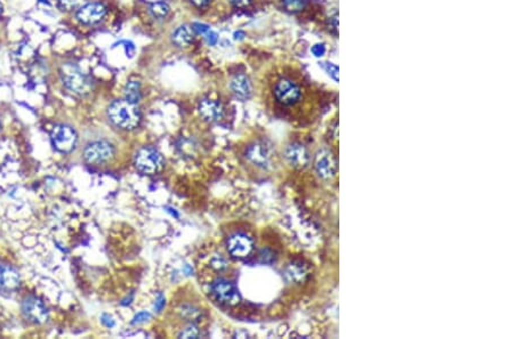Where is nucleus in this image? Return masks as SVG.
<instances>
[{
    "mask_svg": "<svg viewBox=\"0 0 514 339\" xmlns=\"http://www.w3.org/2000/svg\"><path fill=\"white\" fill-rule=\"evenodd\" d=\"M272 94L275 102L282 107L298 105L299 103H302L304 97L303 87L295 79L287 77V75H282L275 80Z\"/></svg>",
    "mask_w": 514,
    "mask_h": 339,
    "instance_id": "nucleus-1",
    "label": "nucleus"
},
{
    "mask_svg": "<svg viewBox=\"0 0 514 339\" xmlns=\"http://www.w3.org/2000/svg\"><path fill=\"white\" fill-rule=\"evenodd\" d=\"M108 118L117 127L132 131L140 125L141 113L136 104L125 100H115L108 107Z\"/></svg>",
    "mask_w": 514,
    "mask_h": 339,
    "instance_id": "nucleus-2",
    "label": "nucleus"
},
{
    "mask_svg": "<svg viewBox=\"0 0 514 339\" xmlns=\"http://www.w3.org/2000/svg\"><path fill=\"white\" fill-rule=\"evenodd\" d=\"M60 77L63 85L72 93L85 96L91 91V81L89 78L72 63H65L60 69Z\"/></svg>",
    "mask_w": 514,
    "mask_h": 339,
    "instance_id": "nucleus-3",
    "label": "nucleus"
},
{
    "mask_svg": "<svg viewBox=\"0 0 514 339\" xmlns=\"http://www.w3.org/2000/svg\"><path fill=\"white\" fill-rule=\"evenodd\" d=\"M134 162H135L137 170L146 175L156 174L165 166V159L162 154L152 148H143L137 151Z\"/></svg>",
    "mask_w": 514,
    "mask_h": 339,
    "instance_id": "nucleus-4",
    "label": "nucleus"
},
{
    "mask_svg": "<svg viewBox=\"0 0 514 339\" xmlns=\"http://www.w3.org/2000/svg\"><path fill=\"white\" fill-rule=\"evenodd\" d=\"M115 156V148L107 141H96L87 145L83 151V158L91 165H101L110 161Z\"/></svg>",
    "mask_w": 514,
    "mask_h": 339,
    "instance_id": "nucleus-5",
    "label": "nucleus"
},
{
    "mask_svg": "<svg viewBox=\"0 0 514 339\" xmlns=\"http://www.w3.org/2000/svg\"><path fill=\"white\" fill-rule=\"evenodd\" d=\"M51 138L54 148L63 153L71 152L77 143L76 132L66 125H56L52 129Z\"/></svg>",
    "mask_w": 514,
    "mask_h": 339,
    "instance_id": "nucleus-6",
    "label": "nucleus"
},
{
    "mask_svg": "<svg viewBox=\"0 0 514 339\" xmlns=\"http://www.w3.org/2000/svg\"><path fill=\"white\" fill-rule=\"evenodd\" d=\"M211 290L214 298L221 304L233 306L240 301V295L235 284L225 279H216L212 283Z\"/></svg>",
    "mask_w": 514,
    "mask_h": 339,
    "instance_id": "nucleus-7",
    "label": "nucleus"
},
{
    "mask_svg": "<svg viewBox=\"0 0 514 339\" xmlns=\"http://www.w3.org/2000/svg\"><path fill=\"white\" fill-rule=\"evenodd\" d=\"M227 248L229 254L235 258H246L252 254L254 249V241L248 234L238 232L232 234L228 239Z\"/></svg>",
    "mask_w": 514,
    "mask_h": 339,
    "instance_id": "nucleus-8",
    "label": "nucleus"
},
{
    "mask_svg": "<svg viewBox=\"0 0 514 339\" xmlns=\"http://www.w3.org/2000/svg\"><path fill=\"white\" fill-rule=\"evenodd\" d=\"M315 169L319 177L324 179L332 178L337 170L335 157L328 150H320L315 158Z\"/></svg>",
    "mask_w": 514,
    "mask_h": 339,
    "instance_id": "nucleus-9",
    "label": "nucleus"
},
{
    "mask_svg": "<svg viewBox=\"0 0 514 339\" xmlns=\"http://www.w3.org/2000/svg\"><path fill=\"white\" fill-rule=\"evenodd\" d=\"M22 313L33 323H44L47 320V311L45 305L37 297H27L22 303Z\"/></svg>",
    "mask_w": 514,
    "mask_h": 339,
    "instance_id": "nucleus-10",
    "label": "nucleus"
},
{
    "mask_svg": "<svg viewBox=\"0 0 514 339\" xmlns=\"http://www.w3.org/2000/svg\"><path fill=\"white\" fill-rule=\"evenodd\" d=\"M107 8L101 3H87L79 8L77 19L83 24H95L106 16Z\"/></svg>",
    "mask_w": 514,
    "mask_h": 339,
    "instance_id": "nucleus-11",
    "label": "nucleus"
},
{
    "mask_svg": "<svg viewBox=\"0 0 514 339\" xmlns=\"http://www.w3.org/2000/svg\"><path fill=\"white\" fill-rule=\"evenodd\" d=\"M246 158L257 166L258 168L266 169L271 165V152L270 149L263 143H254L250 145L246 151Z\"/></svg>",
    "mask_w": 514,
    "mask_h": 339,
    "instance_id": "nucleus-12",
    "label": "nucleus"
},
{
    "mask_svg": "<svg viewBox=\"0 0 514 339\" xmlns=\"http://www.w3.org/2000/svg\"><path fill=\"white\" fill-rule=\"evenodd\" d=\"M285 157L287 161L296 168H304L310 161V156L306 148L299 143H294L287 146Z\"/></svg>",
    "mask_w": 514,
    "mask_h": 339,
    "instance_id": "nucleus-13",
    "label": "nucleus"
},
{
    "mask_svg": "<svg viewBox=\"0 0 514 339\" xmlns=\"http://www.w3.org/2000/svg\"><path fill=\"white\" fill-rule=\"evenodd\" d=\"M198 110L200 116L206 121L210 123H216L223 118L224 110L220 103L215 102L212 99H203L200 102Z\"/></svg>",
    "mask_w": 514,
    "mask_h": 339,
    "instance_id": "nucleus-14",
    "label": "nucleus"
},
{
    "mask_svg": "<svg viewBox=\"0 0 514 339\" xmlns=\"http://www.w3.org/2000/svg\"><path fill=\"white\" fill-rule=\"evenodd\" d=\"M231 90L237 98L241 100H247L250 98L253 93L252 82L245 74H237L231 80Z\"/></svg>",
    "mask_w": 514,
    "mask_h": 339,
    "instance_id": "nucleus-15",
    "label": "nucleus"
},
{
    "mask_svg": "<svg viewBox=\"0 0 514 339\" xmlns=\"http://www.w3.org/2000/svg\"><path fill=\"white\" fill-rule=\"evenodd\" d=\"M285 279L289 283L299 284L306 281L309 276V270L304 264L299 262H294L288 265L283 272Z\"/></svg>",
    "mask_w": 514,
    "mask_h": 339,
    "instance_id": "nucleus-16",
    "label": "nucleus"
},
{
    "mask_svg": "<svg viewBox=\"0 0 514 339\" xmlns=\"http://www.w3.org/2000/svg\"><path fill=\"white\" fill-rule=\"evenodd\" d=\"M193 30L187 25H181L171 35V40L173 43L178 46V47H187L193 41Z\"/></svg>",
    "mask_w": 514,
    "mask_h": 339,
    "instance_id": "nucleus-17",
    "label": "nucleus"
},
{
    "mask_svg": "<svg viewBox=\"0 0 514 339\" xmlns=\"http://www.w3.org/2000/svg\"><path fill=\"white\" fill-rule=\"evenodd\" d=\"M124 95L125 99L129 103L137 104L141 100L142 94H141V83L139 81L132 80L128 81L125 86L124 89Z\"/></svg>",
    "mask_w": 514,
    "mask_h": 339,
    "instance_id": "nucleus-18",
    "label": "nucleus"
},
{
    "mask_svg": "<svg viewBox=\"0 0 514 339\" xmlns=\"http://www.w3.org/2000/svg\"><path fill=\"white\" fill-rule=\"evenodd\" d=\"M179 313H181L183 319L190 321L191 323H194V321H197L201 317V312L194 306H191V305H184V306H182L179 308Z\"/></svg>",
    "mask_w": 514,
    "mask_h": 339,
    "instance_id": "nucleus-19",
    "label": "nucleus"
},
{
    "mask_svg": "<svg viewBox=\"0 0 514 339\" xmlns=\"http://www.w3.org/2000/svg\"><path fill=\"white\" fill-rule=\"evenodd\" d=\"M150 11H151L152 15L154 16V18L164 19V18H166L167 15H168L169 6H168V4L164 3V2L153 3L152 5H151V7H150Z\"/></svg>",
    "mask_w": 514,
    "mask_h": 339,
    "instance_id": "nucleus-20",
    "label": "nucleus"
},
{
    "mask_svg": "<svg viewBox=\"0 0 514 339\" xmlns=\"http://www.w3.org/2000/svg\"><path fill=\"white\" fill-rule=\"evenodd\" d=\"M210 266L217 272H222L228 267V262L221 254H213L210 258Z\"/></svg>",
    "mask_w": 514,
    "mask_h": 339,
    "instance_id": "nucleus-21",
    "label": "nucleus"
},
{
    "mask_svg": "<svg viewBox=\"0 0 514 339\" xmlns=\"http://www.w3.org/2000/svg\"><path fill=\"white\" fill-rule=\"evenodd\" d=\"M282 5L286 11L297 13L305 7V0H282Z\"/></svg>",
    "mask_w": 514,
    "mask_h": 339,
    "instance_id": "nucleus-22",
    "label": "nucleus"
},
{
    "mask_svg": "<svg viewBox=\"0 0 514 339\" xmlns=\"http://www.w3.org/2000/svg\"><path fill=\"white\" fill-rule=\"evenodd\" d=\"M199 336L200 331L194 323H190L189 325H186L185 328L178 333L179 338H198Z\"/></svg>",
    "mask_w": 514,
    "mask_h": 339,
    "instance_id": "nucleus-23",
    "label": "nucleus"
},
{
    "mask_svg": "<svg viewBox=\"0 0 514 339\" xmlns=\"http://www.w3.org/2000/svg\"><path fill=\"white\" fill-rule=\"evenodd\" d=\"M60 2V6L65 11H73V10H79L83 4H85L86 0H58Z\"/></svg>",
    "mask_w": 514,
    "mask_h": 339,
    "instance_id": "nucleus-24",
    "label": "nucleus"
},
{
    "mask_svg": "<svg viewBox=\"0 0 514 339\" xmlns=\"http://www.w3.org/2000/svg\"><path fill=\"white\" fill-rule=\"evenodd\" d=\"M324 68L330 77H332L334 80L338 81V68L335 64H332V63H325Z\"/></svg>",
    "mask_w": 514,
    "mask_h": 339,
    "instance_id": "nucleus-25",
    "label": "nucleus"
},
{
    "mask_svg": "<svg viewBox=\"0 0 514 339\" xmlns=\"http://www.w3.org/2000/svg\"><path fill=\"white\" fill-rule=\"evenodd\" d=\"M192 30H193L194 32H197L198 35H206V33L211 30V28H210V25H207V24L195 22L192 24Z\"/></svg>",
    "mask_w": 514,
    "mask_h": 339,
    "instance_id": "nucleus-26",
    "label": "nucleus"
},
{
    "mask_svg": "<svg viewBox=\"0 0 514 339\" xmlns=\"http://www.w3.org/2000/svg\"><path fill=\"white\" fill-rule=\"evenodd\" d=\"M311 52L316 57H321L325 54L326 48L323 44H318V45L313 46V47L311 48Z\"/></svg>",
    "mask_w": 514,
    "mask_h": 339,
    "instance_id": "nucleus-27",
    "label": "nucleus"
},
{
    "mask_svg": "<svg viewBox=\"0 0 514 339\" xmlns=\"http://www.w3.org/2000/svg\"><path fill=\"white\" fill-rule=\"evenodd\" d=\"M217 40H219V36H217L216 32L210 30V31L206 33V41H207V44L210 45V46L216 45Z\"/></svg>",
    "mask_w": 514,
    "mask_h": 339,
    "instance_id": "nucleus-28",
    "label": "nucleus"
},
{
    "mask_svg": "<svg viewBox=\"0 0 514 339\" xmlns=\"http://www.w3.org/2000/svg\"><path fill=\"white\" fill-rule=\"evenodd\" d=\"M148 319H150V314L149 313H145V312H142L140 314H137V315L134 317L133 324L141 323V322H144L145 320H148Z\"/></svg>",
    "mask_w": 514,
    "mask_h": 339,
    "instance_id": "nucleus-29",
    "label": "nucleus"
},
{
    "mask_svg": "<svg viewBox=\"0 0 514 339\" xmlns=\"http://www.w3.org/2000/svg\"><path fill=\"white\" fill-rule=\"evenodd\" d=\"M124 44L126 45V46H125V50H126L127 56L132 57V56H133V54H134V52H135V46H134V45L131 43V41H124Z\"/></svg>",
    "mask_w": 514,
    "mask_h": 339,
    "instance_id": "nucleus-30",
    "label": "nucleus"
},
{
    "mask_svg": "<svg viewBox=\"0 0 514 339\" xmlns=\"http://www.w3.org/2000/svg\"><path fill=\"white\" fill-rule=\"evenodd\" d=\"M230 3L236 7H246L252 3V0H230Z\"/></svg>",
    "mask_w": 514,
    "mask_h": 339,
    "instance_id": "nucleus-31",
    "label": "nucleus"
},
{
    "mask_svg": "<svg viewBox=\"0 0 514 339\" xmlns=\"http://www.w3.org/2000/svg\"><path fill=\"white\" fill-rule=\"evenodd\" d=\"M6 267L7 266H4L0 264V289H4V278H5Z\"/></svg>",
    "mask_w": 514,
    "mask_h": 339,
    "instance_id": "nucleus-32",
    "label": "nucleus"
},
{
    "mask_svg": "<svg viewBox=\"0 0 514 339\" xmlns=\"http://www.w3.org/2000/svg\"><path fill=\"white\" fill-rule=\"evenodd\" d=\"M191 3H193L198 7H206L210 5L211 0H191Z\"/></svg>",
    "mask_w": 514,
    "mask_h": 339,
    "instance_id": "nucleus-33",
    "label": "nucleus"
},
{
    "mask_svg": "<svg viewBox=\"0 0 514 339\" xmlns=\"http://www.w3.org/2000/svg\"><path fill=\"white\" fill-rule=\"evenodd\" d=\"M245 32L244 31H237L235 32V35H233V37H235L236 40H242L245 38Z\"/></svg>",
    "mask_w": 514,
    "mask_h": 339,
    "instance_id": "nucleus-34",
    "label": "nucleus"
},
{
    "mask_svg": "<svg viewBox=\"0 0 514 339\" xmlns=\"http://www.w3.org/2000/svg\"><path fill=\"white\" fill-rule=\"evenodd\" d=\"M39 2H40V3H43V4H47V5H49V2H48V0H39Z\"/></svg>",
    "mask_w": 514,
    "mask_h": 339,
    "instance_id": "nucleus-35",
    "label": "nucleus"
},
{
    "mask_svg": "<svg viewBox=\"0 0 514 339\" xmlns=\"http://www.w3.org/2000/svg\"><path fill=\"white\" fill-rule=\"evenodd\" d=\"M2 12H3V6H2V4H0V13Z\"/></svg>",
    "mask_w": 514,
    "mask_h": 339,
    "instance_id": "nucleus-36",
    "label": "nucleus"
}]
</instances>
